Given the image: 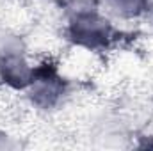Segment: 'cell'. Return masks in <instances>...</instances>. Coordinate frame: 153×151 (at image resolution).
Returning <instances> with one entry per match:
<instances>
[{
  "label": "cell",
  "mask_w": 153,
  "mask_h": 151,
  "mask_svg": "<svg viewBox=\"0 0 153 151\" xmlns=\"http://www.w3.org/2000/svg\"><path fill=\"white\" fill-rule=\"evenodd\" d=\"M109 25L94 13H82L71 23V36L76 43L84 46H100L105 44L109 38Z\"/></svg>",
  "instance_id": "obj_1"
},
{
  "label": "cell",
  "mask_w": 153,
  "mask_h": 151,
  "mask_svg": "<svg viewBox=\"0 0 153 151\" xmlns=\"http://www.w3.org/2000/svg\"><path fill=\"white\" fill-rule=\"evenodd\" d=\"M32 73L34 71H30V68L20 55H7L0 62V75L9 85L14 87L29 85L32 80Z\"/></svg>",
  "instance_id": "obj_3"
},
{
  "label": "cell",
  "mask_w": 153,
  "mask_h": 151,
  "mask_svg": "<svg viewBox=\"0 0 153 151\" xmlns=\"http://www.w3.org/2000/svg\"><path fill=\"white\" fill-rule=\"evenodd\" d=\"M148 0H111V4L117 9V13L125 16H135L146 7Z\"/></svg>",
  "instance_id": "obj_4"
},
{
  "label": "cell",
  "mask_w": 153,
  "mask_h": 151,
  "mask_svg": "<svg viewBox=\"0 0 153 151\" xmlns=\"http://www.w3.org/2000/svg\"><path fill=\"white\" fill-rule=\"evenodd\" d=\"M30 85H32V98L39 105H52L59 98L61 89H62L55 73L48 70H39L36 73H32Z\"/></svg>",
  "instance_id": "obj_2"
}]
</instances>
